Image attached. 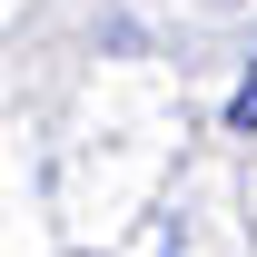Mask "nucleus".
<instances>
[{
  "instance_id": "f257e3e1",
  "label": "nucleus",
  "mask_w": 257,
  "mask_h": 257,
  "mask_svg": "<svg viewBox=\"0 0 257 257\" xmlns=\"http://www.w3.org/2000/svg\"><path fill=\"white\" fill-rule=\"evenodd\" d=\"M227 128H257V60H247V79L227 89Z\"/></svg>"
}]
</instances>
